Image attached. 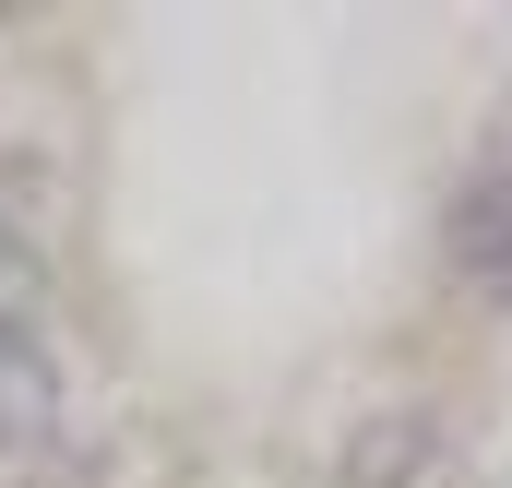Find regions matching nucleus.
I'll list each match as a JSON object with an SVG mask.
<instances>
[{
	"label": "nucleus",
	"instance_id": "f257e3e1",
	"mask_svg": "<svg viewBox=\"0 0 512 488\" xmlns=\"http://www.w3.org/2000/svg\"><path fill=\"white\" fill-rule=\"evenodd\" d=\"M429 405H370L358 417V441H346V465H334V488H417L429 477Z\"/></svg>",
	"mask_w": 512,
	"mask_h": 488
},
{
	"label": "nucleus",
	"instance_id": "7ed1b4c3",
	"mask_svg": "<svg viewBox=\"0 0 512 488\" xmlns=\"http://www.w3.org/2000/svg\"><path fill=\"white\" fill-rule=\"evenodd\" d=\"M48 417H60V381L36 346H0V441H48Z\"/></svg>",
	"mask_w": 512,
	"mask_h": 488
},
{
	"label": "nucleus",
	"instance_id": "f03ea898",
	"mask_svg": "<svg viewBox=\"0 0 512 488\" xmlns=\"http://www.w3.org/2000/svg\"><path fill=\"white\" fill-rule=\"evenodd\" d=\"M453 262L477 286H512V167H489V179L453 191Z\"/></svg>",
	"mask_w": 512,
	"mask_h": 488
},
{
	"label": "nucleus",
	"instance_id": "20e7f679",
	"mask_svg": "<svg viewBox=\"0 0 512 488\" xmlns=\"http://www.w3.org/2000/svg\"><path fill=\"white\" fill-rule=\"evenodd\" d=\"M36 310H48V262L24 227H0V346H36Z\"/></svg>",
	"mask_w": 512,
	"mask_h": 488
}]
</instances>
